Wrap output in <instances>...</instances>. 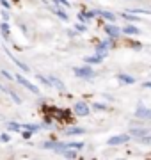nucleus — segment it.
Wrapping results in <instances>:
<instances>
[{
	"label": "nucleus",
	"instance_id": "f257e3e1",
	"mask_svg": "<svg viewBox=\"0 0 151 160\" xmlns=\"http://www.w3.org/2000/svg\"><path fill=\"white\" fill-rule=\"evenodd\" d=\"M73 73L78 77V78H85V80H91L94 77V71L91 66H80V68H75Z\"/></svg>",
	"mask_w": 151,
	"mask_h": 160
},
{
	"label": "nucleus",
	"instance_id": "f03ea898",
	"mask_svg": "<svg viewBox=\"0 0 151 160\" xmlns=\"http://www.w3.org/2000/svg\"><path fill=\"white\" fill-rule=\"evenodd\" d=\"M14 78H16V82L20 84V86L27 87V89H29L30 92H34V94H37V92H39V89H37V87H36L34 84L30 82V80H27V78H25V77H22V75H14Z\"/></svg>",
	"mask_w": 151,
	"mask_h": 160
},
{
	"label": "nucleus",
	"instance_id": "7ed1b4c3",
	"mask_svg": "<svg viewBox=\"0 0 151 160\" xmlns=\"http://www.w3.org/2000/svg\"><path fill=\"white\" fill-rule=\"evenodd\" d=\"M130 137H132V133H121V135H114V137H110L109 141H107V144L109 146H117V144H124L130 141Z\"/></svg>",
	"mask_w": 151,
	"mask_h": 160
},
{
	"label": "nucleus",
	"instance_id": "20e7f679",
	"mask_svg": "<svg viewBox=\"0 0 151 160\" xmlns=\"http://www.w3.org/2000/svg\"><path fill=\"white\" fill-rule=\"evenodd\" d=\"M105 32H107V36H109L110 39H116V38L121 36L123 30L119 29V27H116L114 23H107V25H105Z\"/></svg>",
	"mask_w": 151,
	"mask_h": 160
},
{
	"label": "nucleus",
	"instance_id": "39448f33",
	"mask_svg": "<svg viewBox=\"0 0 151 160\" xmlns=\"http://www.w3.org/2000/svg\"><path fill=\"white\" fill-rule=\"evenodd\" d=\"M89 112H91V109H89V105L85 102H76L75 103V114L76 116L84 118V116H89Z\"/></svg>",
	"mask_w": 151,
	"mask_h": 160
},
{
	"label": "nucleus",
	"instance_id": "423d86ee",
	"mask_svg": "<svg viewBox=\"0 0 151 160\" xmlns=\"http://www.w3.org/2000/svg\"><path fill=\"white\" fill-rule=\"evenodd\" d=\"M110 46H112V41L110 39L101 41V43H98V46H96V53H98V55H101V57H105Z\"/></svg>",
	"mask_w": 151,
	"mask_h": 160
},
{
	"label": "nucleus",
	"instance_id": "0eeeda50",
	"mask_svg": "<svg viewBox=\"0 0 151 160\" xmlns=\"http://www.w3.org/2000/svg\"><path fill=\"white\" fill-rule=\"evenodd\" d=\"M135 118H146V119H151V109H146L144 105L140 103L137 110H135Z\"/></svg>",
	"mask_w": 151,
	"mask_h": 160
},
{
	"label": "nucleus",
	"instance_id": "6e6552de",
	"mask_svg": "<svg viewBox=\"0 0 151 160\" xmlns=\"http://www.w3.org/2000/svg\"><path fill=\"white\" fill-rule=\"evenodd\" d=\"M117 78H119V82H121V84H126V86H132V84H135V82H137V78H135V77L126 75V73H119V75H117Z\"/></svg>",
	"mask_w": 151,
	"mask_h": 160
},
{
	"label": "nucleus",
	"instance_id": "1a4fd4ad",
	"mask_svg": "<svg viewBox=\"0 0 151 160\" xmlns=\"http://www.w3.org/2000/svg\"><path fill=\"white\" fill-rule=\"evenodd\" d=\"M48 86H53L57 87L59 91H64V84L59 78H55V77H48Z\"/></svg>",
	"mask_w": 151,
	"mask_h": 160
},
{
	"label": "nucleus",
	"instance_id": "9d476101",
	"mask_svg": "<svg viewBox=\"0 0 151 160\" xmlns=\"http://www.w3.org/2000/svg\"><path fill=\"white\" fill-rule=\"evenodd\" d=\"M134 137H144V135H148L149 133V130L148 128H132V132H130Z\"/></svg>",
	"mask_w": 151,
	"mask_h": 160
},
{
	"label": "nucleus",
	"instance_id": "9b49d317",
	"mask_svg": "<svg viewBox=\"0 0 151 160\" xmlns=\"http://www.w3.org/2000/svg\"><path fill=\"white\" fill-rule=\"evenodd\" d=\"M103 59H105V57H101V55H98V53H96V55H91V57H85L84 61H85L87 64H100L101 61H103Z\"/></svg>",
	"mask_w": 151,
	"mask_h": 160
},
{
	"label": "nucleus",
	"instance_id": "f8f14e48",
	"mask_svg": "<svg viewBox=\"0 0 151 160\" xmlns=\"http://www.w3.org/2000/svg\"><path fill=\"white\" fill-rule=\"evenodd\" d=\"M123 32H124V34H130V36H137V34H140V30L137 29V27H134V25H126V27H124V29H123Z\"/></svg>",
	"mask_w": 151,
	"mask_h": 160
},
{
	"label": "nucleus",
	"instance_id": "ddd939ff",
	"mask_svg": "<svg viewBox=\"0 0 151 160\" xmlns=\"http://www.w3.org/2000/svg\"><path fill=\"white\" fill-rule=\"evenodd\" d=\"M52 11L55 12V14H57V16L61 18V20H64V22H68V20H70V18H68V14H66V12H64L62 9H59V6H57V7H52Z\"/></svg>",
	"mask_w": 151,
	"mask_h": 160
},
{
	"label": "nucleus",
	"instance_id": "4468645a",
	"mask_svg": "<svg viewBox=\"0 0 151 160\" xmlns=\"http://www.w3.org/2000/svg\"><path fill=\"white\" fill-rule=\"evenodd\" d=\"M59 153L62 155V157H68V158H75L76 157V149L75 151H70V148H64V149H61Z\"/></svg>",
	"mask_w": 151,
	"mask_h": 160
},
{
	"label": "nucleus",
	"instance_id": "2eb2a0df",
	"mask_svg": "<svg viewBox=\"0 0 151 160\" xmlns=\"http://www.w3.org/2000/svg\"><path fill=\"white\" fill-rule=\"evenodd\" d=\"M66 133H68V135H80V133H85V130L80 128V126H75V128H70Z\"/></svg>",
	"mask_w": 151,
	"mask_h": 160
},
{
	"label": "nucleus",
	"instance_id": "dca6fc26",
	"mask_svg": "<svg viewBox=\"0 0 151 160\" xmlns=\"http://www.w3.org/2000/svg\"><path fill=\"white\" fill-rule=\"evenodd\" d=\"M84 146H85L84 142H66V148H73V149H76V151L82 149Z\"/></svg>",
	"mask_w": 151,
	"mask_h": 160
},
{
	"label": "nucleus",
	"instance_id": "f3484780",
	"mask_svg": "<svg viewBox=\"0 0 151 160\" xmlns=\"http://www.w3.org/2000/svg\"><path fill=\"white\" fill-rule=\"evenodd\" d=\"M100 14H101L105 20H109V22H116V16H114L112 12H109V11H100Z\"/></svg>",
	"mask_w": 151,
	"mask_h": 160
},
{
	"label": "nucleus",
	"instance_id": "a211bd4d",
	"mask_svg": "<svg viewBox=\"0 0 151 160\" xmlns=\"http://www.w3.org/2000/svg\"><path fill=\"white\" fill-rule=\"evenodd\" d=\"M7 128L12 132H18V130H22V125H18V123H12V121H9L7 123Z\"/></svg>",
	"mask_w": 151,
	"mask_h": 160
},
{
	"label": "nucleus",
	"instance_id": "6ab92c4d",
	"mask_svg": "<svg viewBox=\"0 0 151 160\" xmlns=\"http://www.w3.org/2000/svg\"><path fill=\"white\" fill-rule=\"evenodd\" d=\"M22 128H25V130H30V132H37L41 126H39V125H32V123H30V125H22Z\"/></svg>",
	"mask_w": 151,
	"mask_h": 160
},
{
	"label": "nucleus",
	"instance_id": "aec40b11",
	"mask_svg": "<svg viewBox=\"0 0 151 160\" xmlns=\"http://www.w3.org/2000/svg\"><path fill=\"white\" fill-rule=\"evenodd\" d=\"M6 92H7V94H9V96H11V98H12V100H14L16 103H22V100H20V96H18V94H16L14 91H11V89L7 91V89H6Z\"/></svg>",
	"mask_w": 151,
	"mask_h": 160
},
{
	"label": "nucleus",
	"instance_id": "412c9836",
	"mask_svg": "<svg viewBox=\"0 0 151 160\" xmlns=\"http://www.w3.org/2000/svg\"><path fill=\"white\" fill-rule=\"evenodd\" d=\"M12 61H14V64H16L18 68H22L23 69V71H29V66H27V64H23V62H20V61H18V59H14V57H11Z\"/></svg>",
	"mask_w": 151,
	"mask_h": 160
},
{
	"label": "nucleus",
	"instance_id": "4be33fe9",
	"mask_svg": "<svg viewBox=\"0 0 151 160\" xmlns=\"http://www.w3.org/2000/svg\"><path fill=\"white\" fill-rule=\"evenodd\" d=\"M0 29H2V34L6 36V38L9 36V25H7L6 22H2V25H0Z\"/></svg>",
	"mask_w": 151,
	"mask_h": 160
},
{
	"label": "nucleus",
	"instance_id": "5701e85b",
	"mask_svg": "<svg viewBox=\"0 0 151 160\" xmlns=\"http://www.w3.org/2000/svg\"><path fill=\"white\" fill-rule=\"evenodd\" d=\"M75 29L78 30V32H85V30H87V25H85V23H76Z\"/></svg>",
	"mask_w": 151,
	"mask_h": 160
},
{
	"label": "nucleus",
	"instance_id": "b1692460",
	"mask_svg": "<svg viewBox=\"0 0 151 160\" xmlns=\"http://www.w3.org/2000/svg\"><path fill=\"white\" fill-rule=\"evenodd\" d=\"M78 20H80L82 23H89V18L85 12H78Z\"/></svg>",
	"mask_w": 151,
	"mask_h": 160
},
{
	"label": "nucleus",
	"instance_id": "393cba45",
	"mask_svg": "<svg viewBox=\"0 0 151 160\" xmlns=\"http://www.w3.org/2000/svg\"><path fill=\"white\" fill-rule=\"evenodd\" d=\"M93 107L96 110H105V109H107V105H103V103H93Z\"/></svg>",
	"mask_w": 151,
	"mask_h": 160
},
{
	"label": "nucleus",
	"instance_id": "a878e982",
	"mask_svg": "<svg viewBox=\"0 0 151 160\" xmlns=\"http://www.w3.org/2000/svg\"><path fill=\"white\" fill-rule=\"evenodd\" d=\"M140 142H142V144H151V135H144V137H140Z\"/></svg>",
	"mask_w": 151,
	"mask_h": 160
},
{
	"label": "nucleus",
	"instance_id": "bb28decb",
	"mask_svg": "<svg viewBox=\"0 0 151 160\" xmlns=\"http://www.w3.org/2000/svg\"><path fill=\"white\" fill-rule=\"evenodd\" d=\"M2 75H4L7 80H12V78H14V75H11L9 71H7V69H2Z\"/></svg>",
	"mask_w": 151,
	"mask_h": 160
},
{
	"label": "nucleus",
	"instance_id": "cd10ccee",
	"mask_svg": "<svg viewBox=\"0 0 151 160\" xmlns=\"http://www.w3.org/2000/svg\"><path fill=\"white\" fill-rule=\"evenodd\" d=\"M0 141H2V142H9V141H11V135H7V133H2V135H0Z\"/></svg>",
	"mask_w": 151,
	"mask_h": 160
},
{
	"label": "nucleus",
	"instance_id": "c85d7f7f",
	"mask_svg": "<svg viewBox=\"0 0 151 160\" xmlns=\"http://www.w3.org/2000/svg\"><path fill=\"white\" fill-rule=\"evenodd\" d=\"M85 14H87V18H94L96 14H100V11H96V9H93V11H87Z\"/></svg>",
	"mask_w": 151,
	"mask_h": 160
},
{
	"label": "nucleus",
	"instance_id": "c756f323",
	"mask_svg": "<svg viewBox=\"0 0 151 160\" xmlns=\"http://www.w3.org/2000/svg\"><path fill=\"white\" fill-rule=\"evenodd\" d=\"M123 18H126V20H130V22H139V20H137L135 16H130V14H126V12L123 14Z\"/></svg>",
	"mask_w": 151,
	"mask_h": 160
},
{
	"label": "nucleus",
	"instance_id": "7c9ffc66",
	"mask_svg": "<svg viewBox=\"0 0 151 160\" xmlns=\"http://www.w3.org/2000/svg\"><path fill=\"white\" fill-rule=\"evenodd\" d=\"M32 133H34V132L27 130V132H23V137H25V139H30V137H32Z\"/></svg>",
	"mask_w": 151,
	"mask_h": 160
},
{
	"label": "nucleus",
	"instance_id": "2f4dec72",
	"mask_svg": "<svg viewBox=\"0 0 151 160\" xmlns=\"http://www.w3.org/2000/svg\"><path fill=\"white\" fill-rule=\"evenodd\" d=\"M0 4H2V6H4V7H7V9H9V7H11V4H9V2H7V0H0Z\"/></svg>",
	"mask_w": 151,
	"mask_h": 160
},
{
	"label": "nucleus",
	"instance_id": "473e14b6",
	"mask_svg": "<svg viewBox=\"0 0 151 160\" xmlns=\"http://www.w3.org/2000/svg\"><path fill=\"white\" fill-rule=\"evenodd\" d=\"M59 4H64L66 7H70V0H57Z\"/></svg>",
	"mask_w": 151,
	"mask_h": 160
},
{
	"label": "nucleus",
	"instance_id": "72a5a7b5",
	"mask_svg": "<svg viewBox=\"0 0 151 160\" xmlns=\"http://www.w3.org/2000/svg\"><path fill=\"white\" fill-rule=\"evenodd\" d=\"M2 18H4V20H9V14H7L6 11H4V12H2Z\"/></svg>",
	"mask_w": 151,
	"mask_h": 160
},
{
	"label": "nucleus",
	"instance_id": "f704fd0d",
	"mask_svg": "<svg viewBox=\"0 0 151 160\" xmlns=\"http://www.w3.org/2000/svg\"><path fill=\"white\" fill-rule=\"evenodd\" d=\"M142 86H144V87H149V89H151V82H144Z\"/></svg>",
	"mask_w": 151,
	"mask_h": 160
}]
</instances>
